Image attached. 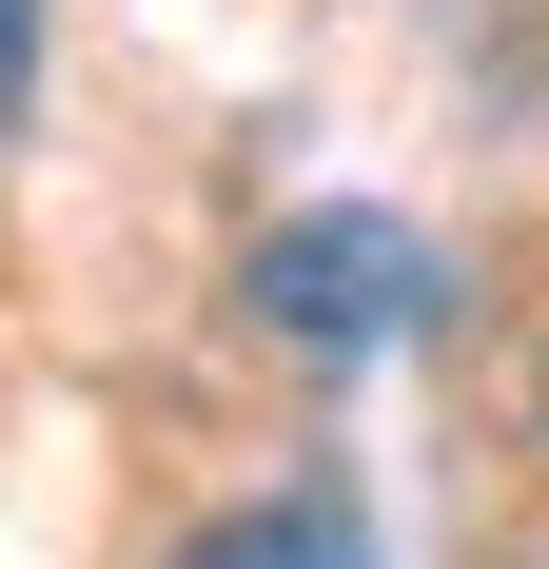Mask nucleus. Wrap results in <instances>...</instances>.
<instances>
[{"mask_svg":"<svg viewBox=\"0 0 549 569\" xmlns=\"http://www.w3.org/2000/svg\"><path fill=\"white\" fill-rule=\"evenodd\" d=\"M432 236H392V217H295V236H256V315L295 353H392V335H432Z\"/></svg>","mask_w":549,"mask_h":569,"instance_id":"obj_1","label":"nucleus"},{"mask_svg":"<svg viewBox=\"0 0 549 569\" xmlns=\"http://www.w3.org/2000/svg\"><path fill=\"white\" fill-rule=\"evenodd\" d=\"M177 569H373V530L333 511V491H274V511H236V530H197Z\"/></svg>","mask_w":549,"mask_h":569,"instance_id":"obj_2","label":"nucleus"},{"mask_svg":"<svg viewBox=\"0 0 549 569\" xmlns=\"http://www.w3.org/2000/svg\"><path fill=\"white\" fill-rule=\"evenodd\" d=\"M40 99V0H0V118Z\"/></svg>","mask_w":549,"mask_h":569,"instance_id":"obj_3","label":"nucleus"}]
</instances>
